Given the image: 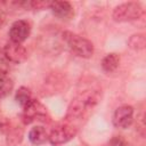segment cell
Wrapping results in <instances>:
<instances>
[{
  "label": "cell",
  "mask_w": 146,
  "mask_h": 146,
  "mask_svg": "<svg viewBox=\"0 0 146 146\" xmlns=\"http://www.w3.org/2000/svg\"><path fill=\"white\" fill-rule=\"evenodd\" d=\"M108 146H128V143L122 136H114L108 141Z\"/></svg>",
  "instance_id": "ac0fdd59"
},
{
  "label": "cell",
  "mask_w": 146,
  "mask_h": 146,
  "mask_svg": "<svg viewBox=\"0 0 146 146\" xmlns=\"http://www.w3.org/2000/svg\"><path fill=\"white\" fill-rule=\"evenodd\" d=\"M5 135H6V143L8 146H17L18 144L22 143L23 136H24L23 129L13 124Z\"/></svg>",
  "instance_id": "7c38bea8"
},
{
  "label": "cell",
  "mask_w": 146,
  "mask_h": 146,
  "mask_svg": "<svg viewBox=\"0 0 146 146\" xmlns=\"http://www.w3.org/2000/svg\"><path fill=\"white\" fill-rule=\"evenodd\" d=\"M49 9L59 19H68L74 15V8L68 1H51Z\"/></svg>",
  "instance_id": "9c48e42d"
},
{
  "label": "cell",
  "mask_w": 146,
  "mask_h": 146,
  "mask_svg": "<svg viewBox=\"0 0 146 146\" xmlns=\"http://www.w3.org/2000/svg\"><path fill=\"white\" fill-rule=\"evenodd\" d=\"M15 100L17 102V104L24 108L31 100H32V96H31V91L29 88L26 87H21L17 89L16 94H15Z\"/></svg>",
  "instance_id": "4fadbf2b"
},
{
  "label": "cell",
  "mask_w": 146,
  "mask_h": 146,
  "mask_svg": "<svg viewBox=\"0 0 146 146\" xmlns=\"http://www.w3.org/2000/svg\"><path fill=\"white\" fill-rule=\"evenodd\" d=\"M63 40L70 50L81 58H90L94 54V44L88 39L75 34L70 31H65L63 34Z\"/></svg>",
  "instance_id": "7a4b0ae2"
},
{
  "label": "cell",
  "mask_w": 146,
  "mask_h": 146,
  "mask_svg": "<svg viewBox=\"0 0 146 146\" xmlns=\"http://www.w3.org/2000/svg\"><path fill=\"white\" fill-rule=\"evenodd\" d=\"M14 82L7 74L0 73V98H5L13 91Z\"/></svg>",
  "instance_id": "5bb4252c"
},
{
  "label": "cell",
  "mask_w": 146,
  "mask_h": 146,
  "mask_svg": "<svg viewBox=\"0 0 146 146\" xmlns=\"http://www.w3.org/2000/svg\"><path fill=\"white\" fill-rule=\"evenodd\" d=\"M9 71V62L7 60L5 54L2 50H0V73L7 74Z\"/></svg>",
  "instance_id": "e0dca14e"
},
{
  "label": "cell",
  "mask_w": 146,
  "mask_h": 146,
  "mask_svg": "<svg viewBox=\"0 0 146 146\" xmlns=\"http://www.w3.org/2000/svg\"><path fill=\"white\" fill-rule=\"evenodd\" d=\"M100 97L102 92L99 89H87L80 91L68 105L66 119L73 121L84 117L99 103Z\"/></svg>",
  "instance_id": "6da1fadb"
},
{
  "label": "cell",
  "mask_w": 146,
  "mask_h": 146,
  "mask_svg": "<svg viewBox=\"0 0 146 146\" xmlns=\"http://www.w3.org/2000/svg\"><path fill=\"white\" fill-rule=\"evenodd\" d=\"M29 140L31 144L39 146L44 144L48 140V132L42 125H34L30 131H29Z\"/></svg>",
  "instance_id": "30bf717a"
},
{
  "label": "cell",
  "mask_w": 146,
  "mask_h": 146,
  "mask_svg": "<svg viewBox=\"0 0 146 146\" xmlns=\"http://www.w3.org/2000/svg\"><path fill=\"white\" fill-rule=\"evenodd\" d=\"M47 108L36 99H32L22 112V121L25 124L34 121H47Z\"/></svg>",
  "instance_id": "5b68a950"
},
{
  "label": "cell",
  "mask_w": 146,
  "mask_h": 146,
  "mask_svg": "<svg viewBox=\"0 0 146 146\" xmlns=\"http://www.w3.org/2000/svg\"><path fill=\"white\" fill-rule=\"evenodd\" d=\"M102 70L105 72V73H112L114 72L119 65H120V56L115 52H111V54H107L103 59H102Z\"/></svg>",
  "instance_id": "8fae6325"
},
{
  "label": "cell",
  "mask_w": 146,
  "mask_h": 146,
  "mask_svg": "<svg viewBox=\"0 0 146 146\" xmlns=\"http://www.w3.org/2000/svg\"><path fill=\"white\" fill-rule=\"evenodd\" d=\"M6 16H5V13H3V10L0 8V29L2 27V25H3V23H5V18Z\"/></svg>",
  "instance_id": "d6986e66"
},
{
  "label": "cell",
  "mask_w": 146,
  "mask_h": 146,
  "mask_svg": "<svg viewBox=\"0 0 146 146\" xmlns=\"http://www.w3.org/2000/svg\"><path fill=\"white\" fill-rule=\"evenodd\" d=\"M112 121L116 128H129L133 122V107L130 105H122L117 107L113 114Z\"/></svg>",
  "instance_id": "52a82bcc"
},
{
  "label": "cell",
  "mask_w": 146,
  "mask_h": 146,
  "mask_svg": "<svg viewBox=\"0 0 146 146\" xmlns=\"http://www.w3.org/2000/svg\"><path fill=\"white\" fill-rule=\"evenodd\" d=\"M78 129L71 123H63L56 125L48 135V140L52 146L63 145L75 137Z\"/></svg>",
  "instance_id": "277c9868"
},
{
  "label": "cell",
  "mask_w": 146,
  "mask_h": 146,
  "mask_svg": "<svg viewBox=\"0 0 146 146\" xmlns=\"http://www.w3.org/2000/svg\"><path fill=\"white\" fill-rule=\"evenodd\" d=\"M2 51L9 63L21 64L27 58V51L22 43H16V42L9 41L3 47Z\"/></svg>",
  "instance_id": "8992f818"
},
{
  "label": "cell",
  "mask_w": 146,
  "mask_h": 146,
  "mask_svg": "<svg viewBox=\"0 0 146 146\" xmlns=\"http://www.w3.org/2000/svg\"><path fill=\"white\" fill-rule=\"evenodd\" d=\"M144 13V9L139 2L129 1L116 6L113 10V19L115 22H131L138 19Z\"/></svg>",
  "instance_id": "3957f363"
},
{
  "label": "cell",
  "mask_w": 146,
  "mask_h": 146,
  "mask_svg": "<svg viewBox=\"0 0 146 146\" xmlns=\"http://www.w3.org/2000/svg\"><path fill=\"white\" fill-rule=\"evenodd\" d=\"M51 1H40V0H34V1H29V8L31 9H44L49 8Z\"/></svg>",
  "instance_id": "2e32d148"
},
{
  "label": "cell",
  "mask_w": 146,
  "mask_h": 146,
  "mask_svg": "<svg viewBox=\"0 0 146 146\" xmlns=\"http://www.w3.org/2000/svg\"><path fill=\"white\" fill-rule=\"evenodd\" d=\"M31 33V24L25 19H18L14 22L9 29V38L11 42L22 43Z\"/></svg>",
  "instance_id": "ba28073f"
},
{
  "label": "cell",
  "mask_w": 146,
  "mask_h": 146,
  "mask_svg": "<svg viewBox=\"0 0 146 146\" xmlns=\"http://www.w3.org/2000/svg\"><path fill=\"white\" fill-rule=\"evenodd\" d=\"M128 46L129 48H131L132 50L139 51L143 50L146 46V39H145V34L144 33H137L130 36V39L128 40Z\"/></svg>",
  "instance_id": "9a60e30c"
}]
</instances>
